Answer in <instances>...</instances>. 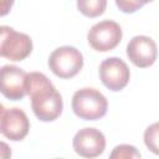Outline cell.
Wrapping results in <instances>:
<instances>
[{
  "instance_id": "1",
  "label": "cell",
  "mask_w": 159,
  "mask_h": 159,
  "mask_svg": "<svg viewBox=\"0 0 159 159\" xmlns=\"http://www.w3.org/2000/svg\"><path fill=\"white\" fill-rule=\"evenodd\" d=\"M25 92L31 97V108L40 120L52 122L62 113V97L43 73H27L25 80Z\"/></svg>"
},
{
  "instance_id": "2",
  "label": "cell",
  "mask_w": 159,
  "mask_h": 159,
  "mask_svg": "<svg viewBox=\"0 0 159 159\" xmlns=\"http://www.w3.org/2000/svg\"><path fill=\"white\" fill-rule=\"evenodd\" d=\"M73 113L84 120H97L106 116L108 101L106 96L92 87H84L75 92L72 97Z\"/></svg>"
},
{
  "instance_id": "3",
  "label": "cell",
  "mask_w": 159,
  "mask_h": 159,
  "mask_svg": "<svg viewBox=\"0 0 159 159\" xmlns=\"http://www.w3.org/2000/svg\"><path fill=\"white\" fill-rule=\"evenodd\" d=\"M48 67L53 75L67 80L75 77L83 67V56L73 46H61L48 57Z\"/></svg>"
},
{
  "instance_id": "4",
  "label": "cell",
  "mask_w": 159,
  "mask_h": 159,
  "mask_svg": "<svg viewBox=\"0 0 159 159\" xmlns=\"http://www.w3.org/2000/svg\"><path fill=\"white\" fill-rule=\"evenodd\" d=\"M32 51V40L24 32H17L12 27L0 26V57L10 61H22Z\"/></svg>"
},
{
  "instance_id": "5",
  "label": "cell",
  "mask_w": 159,
  "mask_h": 159,
  "mask_svg": "<svg viewBox=\"0 0 159 159\" xmlns=\"http://www.w3.org/2000/svg\"><path fill=\"white\" fill-rule=\"evenodd\" d=\"M122 27L113 20H102L94 24L88 34L87 40L89 46L98 52H107L116 48L122 40Z\"/></svg>"
},
{
  "instance_id": "6",
  "label": "cell",
  "mask_w": 159,
  "mask_h": 159,
  "mask_svg": "<svg viewBox=\"0 0 159 159\" xmlns=\"http://www.w3.org/2000/svg\"><path fill=\"white\" fill-rule=\"evenodd\" d=\"M99 78L108 89L117 92L128 84L130 72L122 58L108 57L99 65Z\"/></svg>"
},
{
  "instance_id": "7",
  "label": "cell",
  "mask_w": 159,
  "mask_h": 159,
  "mask_svg": "<svg viewBox=\"0 0 159 159\" xmlns=\"http://www.w3.org/2000/svg\"><path fill=\"white\" fill-rule=\"evenodd\" d=\"M75 152L87 159L99 157L106 148V137L104 134L96 128H83L80 129L72 140Z\"/></svg>"
},
{
  "instance_id": "8",
  "label": "cell",
  "mask_w": 159,
  "mask_h": 159,
  "mask_svg": "<svg viewBox=\"0 0 159 159\" xmlns=\"http://www.w3.org/2000/svg\"><path fill=\"white\" fill-rule=\"evenodd\" d=\"M26 72L15 66L5 65L0 67V93L10 101H20L26 94L25 80Z\"/></svg>"
},
{
  "instance_id": "9",
  "label": "cell",
  "mask_w": 159,
  "mask_h": 159,
  "mask_svg": "<svg viewBox=\"0 0 159 159\" xmlns=\"http://www.w3.org/2000/svg\"><path fill=\"white\" fill-rule=\"evenodd\" d=\"M158 55V48L155 41L144 35L134 36L127 45V56L130 62L139 67L145 68L152 66Z\"/></svg>"
},
{
  "instance_id": "10",
  "label": "cell",
  "mask_w": 159,
  "mask_h": 159,
  "mask_svg": "<svg viewBox=\"0 0 159 159\" xmlns=\"http://www.w3.org/2000/svg\"><path fill=\"white\" fill-rule=\"evenodd\" d=\"M29 130L30 120L22 109L15 107L5 111L1 124V133L5 138L12 142H19L27 135Z\"/></svg>"
},
{
  "instance_id": "11",
  "label": "cell",
  "mask_w": 159,
  "mask_h": 159,
  "mask_svg": "<svg viewBox=\"0 0 159 159\" xmlns=\"http://www.w3.org/2000/svg\"><path fill=\"white\" fill-rule=\"evenodd\" d=\"M107 6L106 0H78L77 1V9L80 12H82L84 16L88 17H96L104 12Z\"/></svg>"
},
{
  "instance_id": "12",
  "label": "cell",
  "mask_w": 159,
  "mask_h": 159,
  "mask_svg": "<svg viewBox=\"0 0 159 159\" xmlns=\"http://www.w3.org/2000/svg\"><path fill=\"white\" fill-rule=\"evenodd\" d=\"M109 159H142V155L134 145L119 144L112 149Z\"/></svg>"
},
{
  "instance_id": "13",
  "label": "cell",
  "mask_w": 159,
  "mask_h": 159,
  "mask_svg": "<svg viewBox=\"0 0 159 159\" xmlns=\"http://www.w3.org/2000/svg\"><path fill=\"white\" fill-rule=\"evenodd\" d=\"M144 143L154 154H158V123H153L145 129Z\"/></svg>"
},
{
  "instance_id": "14",
  "label": "cell",
  "mask_w": 159,
  "mask_h": 159,
  "mask_svg": "<svg viewBox=\"0 0 159 159\" xmlns=\"http://www.w3.org/2000/svg\"><path fill=\"white\" fill-rule=\"evenodd\" d=\"M116 5L123 11V12H127V14H132L134 11H137L139 7H142L143 5H145V1H135V0H117L116 1Z\"/></svg>"
},
{
  "instance_id": "15",
  "label": "cell",
  "mask_w": 159,
  "mask_h": 159,
  "mask_svg": "<svg viewBox=\"0 0 159 159\" xmlns=\"http://www.w3.org/2000/svg\"><path fill=\"white\" fill-rule=\"evenodd\" d=\"M0 159H11V148L7 143L0 140Z\"/></svg>"
},
{
  "instance_id": "16",
  "label": "cell",
  "mask_w": 159,
  "mask_h": 159,
  "mask_svg": "<svg viewBox=\"0 0 159 159\" xmlns=\"http://www.w3.org/2000/svg\"><path fill=\"white\" fill-rule=\"evenodd\" d=\"M14 1L9 0H0V16H5L10 12V9L12 7Z\"/></svg>"
},
{
  "instance_id": "17",
  "label": "cell",
  "mask_w": 159,
  "mask_h": 159,
  "mask_svg": "<svg viewBox=\"0 0 159 159\" xmlns=\"http://www.w3.org/2000/svg\"><path fill=\"white\" fill-rule=\"evenodd\" d=\"M5 107L0 103V132H1V124H2V119H4V114H5Z\"/></svg>"
},
{
  "instance_id": "18",
  "label": "cell",
  "mask_w": 159,
  "mask_h": 159,
  "mask_svg": "<svg viewBox=\"0 0 159 159\" xmlns=\"http://www.w3.org/2000/svg\"><path fill=\"white\" fill-rule=\"evenodd\" d=\"M57 159H61V158H57Z\"/></svg>"
}]
</instances>
